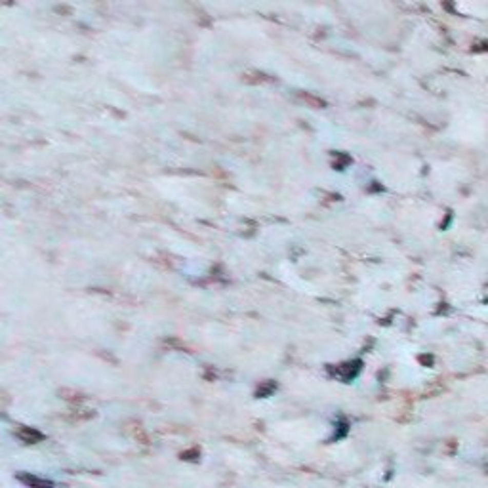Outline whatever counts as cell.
Listing matches in <instances>:
<instances>
[{
	"mask_svg": "<svg viewBox=\"0 0 488 488\" xmlns=\"http://www.w3.org/2000/svg\"><path fill=\"white\" fill-rule=\"evenodd\" d=\"M17 481L23 482L27 488H54V484L42 477H36V475L31 473H19L17 475Z\"/></svg>",
	"mask_w": 488,
	"mask_h": 488,
	"instance_id": "cell-1",
	"label": "cell"
},
{
	"mask_svg": "<svg viewBox=\"0 0 488 488\" xmlns=\"http://www.w3.org/2000/svg\"><path fill=\"white\" fill-rule=\"evenodd\" d=\"M17 437H19L25 444H34V442H41L42 439H44V435H42L41 431L31 429V427H21L19 431H17Z\"/></svg>",
	"mask_w": 488,
	"mask_h": 488,
	"instance_id": "cell-2",
	"label": "cell"
}]
</instances>
